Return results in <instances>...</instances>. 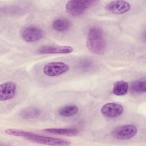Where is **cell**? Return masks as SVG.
Here are the masks:
<instances>
[{"label": "cell", "instance_id": "cell-3", "mask_svg": "<svg viewBox=\"0 0 146 146\" xmlns=\"http://www.w3.org/2000/svg\"><path fill=\"white\" fill-rule=\"evenodd\" d=\"M95 1H69L66 5V11L71 15L76 17L83 14L86 10L92 5H94Z\"/></svg>", "mask_w": 146, "mask_h": 146}, {"label": "cell", "instance_id": "cell-4", "mask_svg": "<svg viewBox=\"0 0 146 146\" xmlns=\"http://www.w3.org/2000/svg\"><path fill=\"white\" fill-rule=\"evenodd\" d=\"M137 132V127L133 124H124L114 128L111 135L115 139L128 140L133 137Z\"/></svg>", "mask_w": 146, "mask_h": 146}, {"label": "cell", "instance_id": "cell-10", "mask_svg": "<svg viewBox=\"0 0 146 146\" xmlns=\"http://www.w3.org/2000/svg\"><path fill=\"white\" fill-rule=\"evenodd\" d=\"M17 91L16 84L12 82H7L0 85V100L6 101L13 99Z\"/></svg>", "mask_w": 146, "mask_h": 146}, {"label": "cell", "instance_id": "cell-8", "mask_svg": "<svg viewBox=\"0 0 146 146\" xmlns=\"http://www.w3.org/2000/svg\"><path fill=\"white\" fill-rule=\"evenodd\" d=\"M105 9L115 14H123L131 9L129 3L125 1H113L108 3Z\"/></svg>", "mask_w": 146, "mask_h": 146}, {"label": "cell", "instance_id": "cell-6", "mask_svg": "<svg viewBox=\"0 0 146 146\" xmlns=\"http://www.w3.org/2000/svg\"><path fill=\"white\" fill-rule=\"evenodd\" d=\"M22 38L26 42L33 43L40 40L43 35V31L35 26H27L22 28L20 31Z\"/></svg>", "mask_w": 146, "mask_h": 146}, {"label": "cell", "instance_id": "cell-2", "mask_svg": "<svg viewBox=\"0 0 146 146\" xmlns=\"http://www.w3.org/2000/svg\"><path fill=\"white\" fill-rule=\"evenodd\" d=\"M86 45L92 53L98 55L103 54L107 48L106 40L103 30L98 26L91 27L87 35Z\"/></svg>", "mask_w": 146, "mask_h": 146}, {"label": "cell", "instance_id": "cell-12", "mask_svg": "<svg viewBox=\"0 0 146 146\" xmlns=\"http://www.w3.org/2000/svg\"><path fill=\"white\" fill-rule=\"evenodd\" d=\"M71 26L70 22L67 19L59 18L54 20L51 25L52 29L56 31H64L67 30Z\"/></svg>", "mask_w": 146, "mask_h": 146}, {"label": "cell", "instance_id": "cell-15", "mask_svg": "<svg viewBox=\"0 0 146 146\" xmlns=\"http://www.w3.org/2000/svg\"><path fill=\"white\" fill-rule=\"evenodd\" d=\"M79 111L78 107L75 105H67L58 110V113L64 117H70L75 115Z\"/></svg>", "mask_w": 146, "mask_h": 146}, {"label": "cell", "instance_id": "cell-5", "mask_svg": "<svg viewBox=\"0 0 146 146\" xmlns=\"http://www.w3.org/2000/svg\"><path fill=\"white\" fill-rule=\"evenodd\" d=\"M70 67L62 62H51L46 63L43 68V74L48 76H58L67 72Z\"/></svg>", "mask_w": 146, "mask_h": 146}, {"label": "cell", "instance_id": "cell-14", "mask_svg": "<svg viewBox=\"0 0 146 146\" xmlns=\"http://www.w3.org/2000/svg\"><path fill=\"white\" fill-rule=\"evenodd\" d=\"M131 90L135 93H144L146 91V80L145 78L140 79L132 82Z\"/></svg>", "mask_w": 146, "mask_h": 146}, {"label": "cell", "instance_id": "cell-13", "mask_svg": "<svg viewBox=\"0 0 146 146\" xmlns=\"http://www.w3.org/2000/svg\"><path fill=\"white\" fill-rule=\"evenodd\" d=\"M128 83L123 80L116 82L113 87V93L117 96H123L125 95L128 90Z\"/></svg>", "mask_w": 146, "mask_h": 146}, {"label": "cell", "instance_id": "cell-9", "mask_svg": "<svg viewBox=\"0 0 146 146\" xmlns=\"http://www.w3.org/2000/svg\"><path fill=\"white\" fill-rule=\"evenodd\" d=\"M74 49L69 46H42L37 49V52L40 54H70Z\"/></svg>", "mask_w": 146, "mask_h": 146}, {"label": "cell", "instance_id": "cell-11", "mask_svg": "<svg viewBox=\"0 0 146 146\" xmlns=\"http://www.w3.org/2000/svg\"><path fill=\"white\" fill-rule=\"evenodd\" d=\"M44 132L60 135L68 136H75L78 135L79 130L76 128H46L42 130Z\"/></svg>", "mask_w": 146, "mask_h": 146}, {"label": "cell", "instance_id": "cell-16", "mask_svg": "<svg viewBox=\"0 0 146 146\" xmlns=\"http://www.w3.org/2000/svg\"><path fill=\"white\" fill-rule=\"evenodd\" d=\"M40 115V111L38 108L31 107L22 110L20 113L21 116L25 119H31L38 117Z\"/></svg>", "mask_w": 146, "mask_h": 146}, {"label": "cell", "instance_id": "cell-1", "mask_svg": "<svg viewBox=\"0 0 146 146\" xmlns=\"http://www.w3.org/2000/svg\"><path fill=\"white\" fill-rule=\"evenodd\" d=\"M5 133L7 135L21 137L31 141L35 143L43 144L50 145H59V146H66L71 144V142L66 140L44 136L36 134L33 132L26 131L24 130L18 129L15 128H9L5 130Z\"/></svg>", "mask_w": 146, "mask_h": 146}, {"label": "cell", "instance_id": "cell-7", "mask_svg": "<svg viewBox=\"0 0 146 146\" xmlns=\"http://www.w3.org/2000/svg\"><path fill=\"white\" fill-rule=\"evenodd\" d=\"M123 110L122 106L116 103H106L102 107L100 110L102 114L108 118L119 117L122 114Z\"/></svg>", "mask_w": 146, "mask_h": 146}]
</instances>
